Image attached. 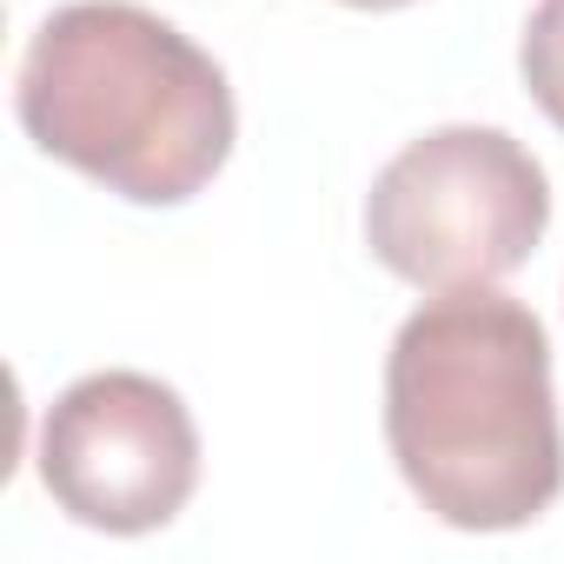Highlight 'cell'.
Returning <instances> with one entry per match:
<instances>
[{
	"mask_svg": "<svg viewBox=\"0 0 564 564\" xmlns=\"http://www.w3.org/2000/svg\"><path fill=\"white\" fill-rule=\"evenodd\" d=\"M386 445L452 531H518L564 491L551 339L491 286L432 293L386 352Z\"/></svg>",
	"mask_w": 564,
	"mask_h": 564,
	"instance_id": "cell-1",
	"label": "cell"
},
{
	"mask_svg": "<svg viewBox=\"0 0 564 564\" xmlns=\"http://www.w3.org/2000/svg\"><path fill=\"white\" fill-rule=\"evenodd\" d=\"M28 140L133 206H186L239 140L219 61L133 0L54 8L14 80Z\"/></svg>",
	"mask_w": 564,
	"mask_h": 564,
	"instance_id": "cell-2",
	"label": "cell"
},
{
	"mask_svg": "<svg viewBox=\"0 0 564 564\" xmlns=\"http://www.w3.org/2000/svg\"><path fill=\"white\" fill-rule=\"evenodd\" d=\"M551 226V180L505 127H432L366 193L372 259L419 293L498 286Z\"/></svg>",
	"mask_w": 564,
	"mask_h": 564,
	"instance_id": "cell-3",
	"label": "cell"
},
{
	"mask_svg": "<svg viewBox=\"0 0 564 564\" xmlns=\"http://www.w3.org/2000/svg\"><path fill=\"white\" fill-rule=\"evenodd\" d=\"M41 485L87 531H160L199 485V425L166 379L87 372L41 419Z\"/></svg>",
	"mask_w": 564,
	"mask_h": 564,
	"instance_id": "cell-4",
	"label": "cell"
},
{
	"mask_svg": "<svg viewBox=\"0 0 564 564\" xmlns=\"http://www.w3.org/2000/svg\"><path fill=\"white\" fill-rule=\"evenodd\" d=\"M518 74L538 100V113L564 133V0H538L524 41H518Z\"/></svg>",
	"mask_w": 564,
	"mask_h": 564,
	"instance_id": "cell-5",
	"label": "cell"
},
{
	"mask_svg": "<svg viewBox=\"0 0 564 564\" xmlns=\"http://www.w3.org/2000/svg\"><path fill=\"white\" fill-rule=\"evenodd\" d=\"M346 8H366V14H392V8H412V0H346Z\"/></svg>",
	"mask_w": 564,
	"mask_h": 564,
	"instance_id": "cell-6",
	"label": "cell"
}]
</instances>
